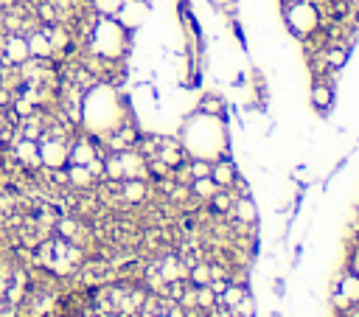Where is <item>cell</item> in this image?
<instances>
[{
  "mask_svg": "<svg viewBox=\"0 0 359 317\" xmlns=\"http://www.w3.org/2000/svg\"><path fill=\"white\" fill-rule=\"evenodd\" d=\"M34 258L51 275H73V272H79V267L85 261V250L62 236H48L37 244Z\"/></svg>",
  "mask_w": 359,
  "mask_h": 317,
  "instance_id": "1",
  "label": "cell"
},
{
  "mask_svg": "<svg viewBox=\"0 0 359 317\" xmlns=\"http://www.w3.org/2000/svg\"><path fill=\"white\" fill-rule=\"evenodd\" d=\"M26 43H29V54H31L34 59H54V48H51L48 34L43 31V26L34 29L31 34H26Z\"/></svg>",
  "mask_w": 359,
  "mask_h": 317,
  "instance_id": "7",
  "label": "cell"
},
{
  "mask_svg": "<svg viewBox=\"0 0 359 317\" xmlns=\"http://www.w3.org/2000/svg\"><path fill=\"white\" fill-rule=\"evenodd\" d=\"M281 12H284L289 31L298 40H303L320 29V12L314 6V0H281Z\"/></svg>",
  "mask_w": 359,
  "mask_h": 317,
  "instance_id": "2",
  "label": "cell"
},
{
  "mask_svg": "<svg viewBox=\"0 0 359 317\" xmlns=\"http://www.w3.org/2000/svg\"><path fill=\"white\" fill-rule=\"evenodd\" d=\"M200 115H208V118H222L225 115V98L211 93V96H203L200 101Z\"/></svg>",
  "mask_w": 359,
  "mask_h": 317,
  "instance_id": "10",
  "label": "cell"
},
{
  "mask_svg": "<svg viewBox=\"0 0 359 317\" xmlns=\"http://www.w3.org/2000/svg\"><path fill=\"white\" fill-rule=\"evenodd\" d=\"M334 98H337V87L328 84L325 79H314L312 82V107L320 110V112H328L334 107Z\"/></svg>",
  "mask_w": 359,
  "mask_h": 317,
  "instance_id": "6",
  "label": "cell"
},
{
  "mask_svg": "<svg viewBox=\"0 0 359 317\" xmlns=\"http://www.w3.org/2000/svg\"><path fill=\"white\" fill-rule=\"evenodd\" d=\"M189 189H191V197H194V200H200L203 205H208V202H211V197L219 191V186H217L211 177H200V180H191V186H189Z\"/></svg>",
  "mask_w": 359,
  "mask_h": 317,
  "instance_id": "9",
  "label": "cell"
},
{
  "mask_svg": "<svg viewBox=\"0 0 359 317\" xmlns=\"http://www.w3.org/2000/svg\"><path fill=\"white\" fill-rule=\"evenodd\" d=\"M138 317H168V314H152V311H138Z\"/></svg>",
  "mask_w": 359,
  "mask_h": 317,
  "instance_id": "13",
  "label": "cell"
},
{
  "mask_svg": "<svg viewBox=\"0 0 359 317\" xmlns=\"http://www.w3.org/2000/svg\"><path fill=\"white\" fill-rule=\"evenodd\" d=\"M68 149H71V140L43 135L40 138V161H43V169H65L68 166Z\"/></svg>",
  "mask_w": 359,
  "mask_h": 317,
  "instance_id": "3",
  "label": "cell"
},
{
  "mask_svg": "<svg viewBox=\"0 0 359 317\" xmlns=\"http://www.w3.org/2000/svg\"><path fill=\"white\" fill-rule=\"evenodd\" d=\"M121 3H124V0H90V6H93V12L98 17H115Z\"/></svg>",
  "mask_w": 359,
  "mask_h": 317,
  "instance_id": "11",
  "label": "cell"
},
{
  "mask_svg": "<svg viewBox=\"0 0 359 317\" xmlns=\"http://www.w3.org/2000/svg\"><path fill=\"white\" fill-rule=\"evenodd\" d=\"M9 152L15 154V161L20 163V169L26 172H40L43 169V161H40V140H29V138H17Z\"/></svg>",
  "mask_w": 359,
  "mask_h": 317,
  "instance_id": "4",
  "label": "cell"
},
{
  "mask_svg": "<svg viewBox=\"0 0 359 317\" xmlns=\"http://www.w3.org/2000/svg\"><path fill=\"white\" fill-rule=\"evenodd\" d=\"M230 219L236 222H244V225H256L258 222V208L250 197H236L233 202V211H230Z\"/></svg>",
  "mask_w": 359,
  "mask_h": 317,
  "instance_id": "8",
  "label": "cell"
},
{
  "mask_svg": "<svg viewBox=\"0 0 359 317\" xmlns=\"http://www.w3.org/2000/svg\"><path fill=\"white\" fill-rule=\"evenodd\" d=\"M211 180L219 186V189H233V183L239 180V169L230 157H219V161L211 163Z\"/></svg>",
  "mask_w": 359,
  "mask_h": 317,
  "instance_id": "5",
  "label": "cell"
},
{
  "mask_svg": "<svg viewBox=\"0 0 359 317\" xmlns=\"http://www.w3.org/2000/svg\"><path fill=\"white\" fill-rule=\"evenodd\" d=\"M217 306V292L205 283V286H197V309L200 311H208V309H214Z\"/></svg>",
  "mask_w": 359,
  "mask_h": 317,
  "instance_id": "12",
  "label": "cell"
}]
</instances>
